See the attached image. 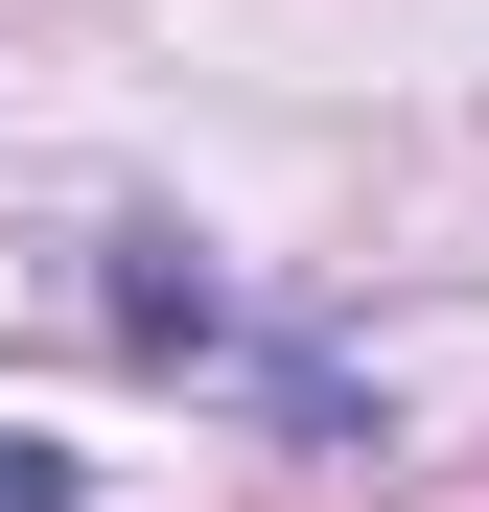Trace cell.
<instances>
[{
  "label": "cell",
  "mask_w": 489,
  "mask_h": 512,
  "mask_svg": "<svg viewBox=\"0 0 489 512\" xmlns=\"http://www.w3.org/2000/svg\"><path fill=\"white\" fill-rule=\"evenodd\" d=\"M0 512H70V443H0Z\"/></svg>",
  "instance_id": "obj_1"
}]
</instances>
